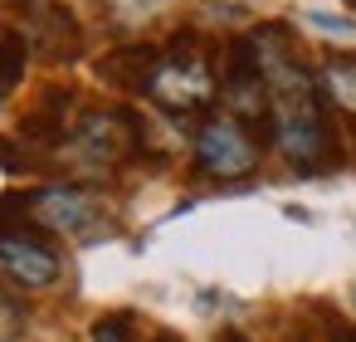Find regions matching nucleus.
I'll use <instances>...</instances> for the list:
<instances>
[{"instance_id":"obj_1","label":"nucleus","mask_w":356,"mask_h":342,"mask_svg":"<svg viewBox=\"0 0 356 342\" xmlns=\"http://www.w3.org/2000/svg\"><path fill=\"white\" fill-rule=\"evenodd\" d=\"M142 88H147L161 108H171V113L205 108V103L215 98V74H210L205 54L195 49V35H176L171 54L147 74V84H142Z\"/></svg>"},{"instance_id":"obj_2","label":"nucleus","mask_w":356,"mask_h":342,"mask_svg":"<svg viewBox=\"0 0 356 342\" xmlns=\"http://www.w3.org/2000/svg\"><path fill=\"white\" fill-rule=\"evenodd\" d=\"M259 166V142L249 137V127L239 118H215L200 127L195 137V171L215 176V181H234L249 176Z\"/></svg>"},{"instance_id":"obj_3","label":"nucleus","mask_w":356,"mask_h":342,"mask_svg":"<svg viewBox=\"0 0 356 342\" xmlns=\"http://www.w3.org/2000/svg\"><path fill=\"white\" fill-rule=\"evenodd\" d=\"M30 220L49 225V230H64V235H83L93 240L98 230H108L98 201L88 191H74V186H44V191H30Z\"/></svg>"},{"instance_id":"obj_4","label":"nucleus","mask_w":356,"mask_h":342,"mask_svg":"<svg viewBox=\"0 0 356 342\" xmlns=\"http://www.w3.org/2000/svg\"><path fill=\"white\" fill-rule=\"evenodd\" d=\"M0 264L25 288H49L59 279V254L40 244L35 235H0Z\"/></svg>"},{"instance_id":"obj_5","label":"nucleus","mask_w":356,"mask_h":342,"mask_svg":"<svg viewBox=\"0 0 356 342\" xmlns=\"http://www.w3.org/2000/svg\"><path fill=\"white\" fill-rule=\"evenodd\" d=\"M322 93H327L337 108L356 113V59H346V54L327 59V69H322Z\"/></svg>"},{"instance_id":"obj_6","label":"nucleus","mask_w":356,"mask_h":342,"mask_svg":"<svg viewBox=\"0 0 356 342\" xmlns=\"http://www.w3.org/2000/svg\"><path fill=\"white\" fill-rule=\"evenodd\" d=\"M20 69H25V40L20 35H6V40H0V93L20 79Z\"/></svg>"},{"instance_id":"obj_7","label":"nucleus","mask_w":356,"mask_h":342,"mask_svg":"<svg viewBox=\"0 0 356 342\" xmlns=\"http://www.w3.org/2000/svg\"><path fill=\"white\" fill-rule=\"evenodd\" d=\"M93 342H132V318L127 313H113L93 327Z\"/></svg>"},{"instance_id":"obj_8","label":"nucleus","mask_w":356,"mask_h":342,"mask_svg":"<svg viewBox=\"0 0 356 342\" xmlns=\"http://www.w3.org/2000/svg\"><path fill=\"white\" fill-rule=\"evenodd\" d=\"M351 6H356V0H351Z\"/></svg>"}]
</instances>
